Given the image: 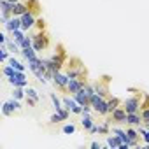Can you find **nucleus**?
I'll return each instance as SVG.
<instances>
[{"label":"nucleus","instance_id":"0eeeda50","mask_svg":"<svg viewBox=\"0 0 149 149\" xmlns=\"http://www.w3.org/2000/svg\"><path fill=\"white\" fill-rule=\"evenodd\" d=\"M126 109L123 107V105H119L116 111H112L111 112V116H112V121L114 123H119V125H123V123H126Z\"/></svg>","mask_w":149,"mask_h":149},{"label":"nucleus","instance_id":"cd10ccee","mask_svg":"<svg viewBox=\"0 0 149 149\" xmlns=\"http://www.w3.org/2000/svg\"><path fill=\"white\" fill-rule=\"evenodd\" d=\"M26 97H32V98H35V100H40L39 91H37V90H33V88H30V86H26Z\"/></svg>","mask_w":149,"mask_h":149},{"label":"nucleus","instance_id":"ddd939ff","mask_svg":"<svg viewBox=\"0 0 149 149\" xmlns=\"http://www.w3.org/2000/svg\"><path fill=\"white\" fill-rule=\"evenodd\" d=\"M6 46L9 47V51L13 53V54H18V53H21V46L14 40V39H7V42H6Z\"/></svg>","mask_w":149,"mask_h":149},{"label":"nucleus","instance_id":"f257e3e1","mask_svg":"<svg viewBox=\"0 0 149 149\" xmlns=\"http://www.w3.org/2000/svg\"><path fill=\"white\" fill-rule=\"evenodd\" d=\"M90 105H91V109H93L97 114H100V116H107V114H109V104H107V100H105L104 97L97 95V93L90 97Z\"/></svg>","mask_w":149,"mask_h":149},{"label":"nucleus","instance_id":"2f4dec72","mask_svg":"<svg viewBox=\"0 0 149 149\" xmlns=\"http://www.w3.org/2000/svg\"><path fill=\"white\" fill-rule=\"evenodd\" d=\"M60 121H63V119H61V116H60L58 112H54V114L49 118V123H53V125H56V123H60Z\"/></svg>","mask_w":149,"mask_h":149},{"label":"nucleus","instance_id":"393cba45","mask_svg":"<svg viewBox=\"0 0 149 149\" xmlns=\"http://www.w3.org/2000/svg\"><path fill=\"white\" fill-rule=\"evenodd\" d=\"M109 132H111V121H104L102 125H98V133L107 135Z\"/></svg>","mask_w":149,"mask_h":149},{"label":"nucleus","instance_id":"f03ea898","mask_svg":"<svg viewBox=\"0 0 149 149\" xmlns=\"http://www.w3.org/2000/svg\"><path fill=\"white\" fill-rule=\"evenodd\" d=\"M32 39H33V46L32 47L35 51H42V49H46L49 46V39H47L46 33H42V30H39L35 35H32Z\"/></svg>","mask_w":149,"mask_h":149},{"label":"nucleus","instance_id":"e433bc0d","mask_svg":"<svg viewBox=\"0 0 149 149\" xmlns=\"http://www.w3.org/2000/svg\"><path fill=\"white\" fill-rule=\"evenodd\" d=\"M7 39H9V37H7L6 33H0V44H6V42H7Z\"/></svg>","mask_w":149,"mask_h":149},{"label":"nucleus","instance_id":"aec40b11","mask_svg":"<svg viewBox=\"0 0 149 149\" xmlns=\"http://www.w3.org/2000/svg\"><path fill=\"white\" fill-rule=\"evenodd\" d=\"M107 104H109V114H111L112 111H116L119 105H123V104H121V100H119L118 97H112V98H109V100H107Z\"/></svg>","mask_w":149,"mask_h":149},{"label":"nucleus","instance_id":"2eb2a0df","mask_svg":"<svg viewBox=\"0 0 149 149\" xmlns=\"http://www.w3.org/2000/svg\"><path fill=\"white\" fill-rule=\"evenodd\" d=\"M83 116V119H81V125H83V128L88 132L93 125H95V121H93V118H91V114H81Z\"/></svg>","mask_w":149,"mask_h":149},{"label":"nucleus","instance_id":"b1692460","mask_svg":"<svg viewBox=\"0 0 149 149\" xmlns=\"http://www.w3.org/2000/svg\"><path fill=\"white\" fill-rule=\"evenodd\" d=\"M49 97H51V100H53V105H54V111H56V112H58L60 109H63V102H61V100H60L54 93H51Z\"/></svg>","mask_w":149,"mask_h":149},{"label":"nucleus","instance_id":"7c9ffc66","mask_svg":"<svg viewBox=\"0 0 149 149\" xmlns=\"http://www.w3.org/2000/svg\"><path fill=\"white\" fill-rule=\"evenodd\" d=\"M58 114L61 116V119H63V121H67V119H68V116H70V111L63 107V109H60V111H58Z\"/></svg>","mask_w":149,"mask_h":149},{"label":"nucleus","instance_id":"4be33fe9","mask_svg":"<svg viewBox=\"0 0 149 149\" xmlns=\"http://www.w3.org/2000/svg\"><path fill=\"white\" fill-rule=\"evenodd\" d=\"M13 97H14V98H18V100H23V98H26V90H23L21 86H18V88H14Z\"/></svg>","mask_w":149,"mask_h":149},{"label":"nucleus","instance_id":"58836bf2","mask_svg":"<svg viewBox=\"0 0 149 149\" xmlns=\"http://www.w3.org/2000/svg\"><path fill=\"white\" fill-rule=\"evenodd\" d=\"M9 2H11V4H18V2H19V0H9Z\"/></svg>","mask_w":149,"mask_h":149},{"label":"nucleus","instance_id":"a878e982","mask_svg":"<svg viewBox=\"0 0 149 149\" xmlns=\"http://www.w3.org/2000/svg\"><path fill=\"white\" fill-rule=\"evenodd\" d=\"M2 72H4V76H6V77H13V76H14V72H16V68H14L13 65H9V63H7V65L4 67V70H2Z\"/></svg>","mask_w":149,"mask_h":149},{"label":"nucleus","instance_id":"c9c22d12","mask_svg":"<svg viewBox=\"0 0 149 149\" xmlns=\"http://www.w3.org/2000/svg\"><path fill=\"white\" fill-rule=\"evenodd\" d=\"M88 133H91V135H93V133H98V125L95 123V125H93V126L88 130Z\"/></svg>","mask_w":149,"mask_h":149},{"label":"nucleus","instance_id":"5701e85b","mask_svg":"<svg viewBox=\"0 0 149 149\" xmlns=\"http://www.w3.org/2000/svg\"><path fill=\"white\" fill-rule=\"evenodd\" d=\"M7 63H9V65H13V67H14V68H16V70H21V72H25V65H23V63H21V61H18V60H16V58H14V56H11V58H9V61H7Z\"/></svg>","mask_w":149,"mask_h":149},{"label":"nucleus","instance_id":"c756f323","mask_svg":"<svg viewBox=\"0 0 149 149\" xmlns=\"http://www.w3.org/2000/svg\"><path fill=\"white\" fill-rule=\"evenodd\" d=\"M61 132H63L65 135H68V133H74V132H76V125H72V123H70V125H65V126L61 128Z\"/></svg>","mask_w":149,"mask_h":149},{"label":"nucleus","instance_id":"9d476101","mask_svg":"<svg viewBox=\"0 0 149 149\" xmlns=\"http://www.w3.org/2000/svg\"><path fill=\"white\" fill-rule=\"evenodd\" d=\"M21 28V18L19 16H13L7 23H6V32H14V30H19Z\"/></svg>","mask_w":149,"mask_h":149},{"label":"nucleus","instance_id":"c85d7f7f","mask_svg":"<svg viewBox=\"0 0 149 149\" xmlns=\"http://www.w3.org/2000/svg\"><path fill=\"white\" fill-rule=\"evenodd\" d=\"M7 102L11 104V107H13L14 111H21V104H19V100H18V98H14V97H13V98H11V100H7Z\"/></svg>","mask_w":149,"mask_h":149},{"label":"nucleus","instance_id":"9b49d317","mask_svg":"<svg viewBox=\"0 0 149 149\" xmlns=\"http://www.w3.org/2000/svg\"><path fill=\"white\" fill-rule=\"evenodd\" d=\"M144 121H142V116L139 114V112H130V114H126V125H130V126H139V125H142Z\"/></svg>","mask_w":149,"mask_h":149},{"label":"nucleus","instance_id":"4468645a","mask_svg":"<svg viewBox=\"0 0 149 149\" xmlns=\"http://www.w3.org/2000/svg\"><path fill=\"white\" fill-rule=\"evenodd\" d=\"M93 86H95L97 95H100V97H104V98L109 95V88H107V84H104V83H95Z\"/></svg>","mask_w":149,"mask_h":149},{"label":"nucleus","instance_id":"7ed1b4c3","mask_svg":"<svg viewBox=\"0 0 149 149\" xmlns=\"http://www.w3.org/2000/svg\"><path fill=\"white\" fill-rule=\"evenodd\" d=\"M7 81H9V84H13L14 88H18V86H21V88H26V86H28L26 76H25V72H21V70H16L13 77H7Z\"/></svg>","mask_w":149,"mask_h":149},{"label":"nucleus","instance_id":"f704fd0d","mask_svg":"<svg viewBox=\"0 0 149 149\" xmlns=\"http://www.w3.org/2000/svg\"><path fill=\"white\" fill-rule=\"evenodd\" d=\"M86 91H88V95H90V97L97 93V91H95V86H93V84H88V83H86Z\"/></svg>","mask_w":149,"mask_h":149},{"label":"nucleus","instance_id":"bb28decb","mask_svg":"<svg viewBox=\"0 0 149 149\" xmlns=\"http://www.w3.org/2000/svg\"><path fill=\"white\" fill-rule=\"evenodd\" d=\"M13 112H14V109L11 107V104H9V102H4V105H2V114H4V116H11Z\"/></svg>","mask_w":149,"mask_h":149},{"label":"nucleus","instance_id":"473e14b6","mask_svg":"<svg viewBox=\"0 0 149 149\" xmlns=\"http://www.w3.org/2000/svg\"><path fill=\"white\" fill-rule=\"evenodd\" d=\"M25 102H26V105H28V107H35L39 100H35V98H32V97H26V98H25Z\"/></svg>","mask_w":149,"mask_h":149},{"label":"nucleus","instance_id":"4c0bfd02","mask_svg":"<svg viewBox=\"0 0 149 149\" xmlns=\"http://www.w3.org/2000/svg\"><path fill=\"white\" fill-rule=\"evenodd\" d=\"M91 149H100V142H91Z\"/></svg>","mask_w":149,"mask_h":149},{"label":"nucleus","instance_id":"423d86ee","mask_svg":"<svg viewBox=\"0 0 149 149\" xmlns=\"http://www.w3.org/2000/svg\"><path fill=\"white\" fill-rule=\"evenodd\" d=\"M54 84L58 86V88H61V90H67V86H68V81H70V77L67 76V74H63L61 70H58L56 74H54Z\"/></svg>","mask_w":149,"mask_h":149},{"label":"nucleus","instance_id":"1a4fd4ad","mask_svg":"<svg viewBox=\"0 0 149 149\" xmlns=\"http://www.w3.org/2000/svg\"><path fill=\"white\" fill-rule=\"evenodd\" d=\"M72 97L76 98V102L81 104V105H90V95H88V91H86V86L81 88L76 95H72Z\"/></svg>","mask_w":149,"mask_h":149},{"label":"nucleus","instance_id":"412c9836","mask_svg":"<svg viewBox=\"0 0 149 149\" xmlns=\"http://www.w3.org/2000/svg\"><path fill=\"white\" fill-rule=\"evenodd\" d=\"M121 144H123V140H121L118 135H114V137H107V146H109V147L114 149V147H119Z\"/></svg>","mask_w":149,"mask_h":149},{"label":"nucleus","instance_id":"6ab92c4d","mask_svg":"<svg viewBox=\"0 0 149 149\" xmlns=\"http://www.w3.org/2000/svg\"><path fill=\"white\" fill-rule=\"evenodd\" d=\"M21 54L25 56V60H33V58H37V51H35L33 47H25V49H21Z\"/></svg>","mask_w":149,"mask_h":149},{"label":"nucleus","instance_id":"dca6fc26","mask_svg":"<svg viewBox=\"0 0 149 149\" xmlns=\"http://www.w3.org/2000/svg\"><path fill=\"white\" fill-rule=\"evenodd\" d=\"M11 51H9V47L6 46V44H0V61H4V63H7L9 61V58H11V54H9Z\"/></svg>","mask_w":149,"mask_h":149},{"label":"nucleus","instance_id":"f3484780","mask_svg":"<svg viewBox=\"0 0 149 149\" xmlns=\"http://www.w3.org/2000/svg\"><path fill=\"white\" fill-rule=\"evenodd\" d=\"M61 102H63V107H65V109H68L70 112H72V109H74V107L77 105V102H76V98H74V97H72V98H70V97H63V98H61Z\"/></svg>","mask_w":149,"mask_h":149},{"label":"nucleus","instance_id":"6e6552de","mask_svg":"<svg viewBox=\"0 0 149 149\" xmlns=\"http://www.w3.org/2000/svg\"><path fill=\"white\" fill-rule=\"evenodd\" d=\"M86 86V81H83V79H70L68 81V86H67V91L70 93V95H76L81 88H84Z\"/></svg>","mask_w":149,"mask_h":149},{"label":"nucleus","instance_id":"39448f33","mask_svg":"<svg viewBox=\"0 0 149 149\" xmlns=\"http://www.w3.org/2000/svg\"><path fill=\"white\" fill-rule=\"evenodd\" d=\"M123 107L126 109V112H139L140 111V97H128L123 102Z\"/></svg>","mask_w":149,"mask_h":149},{"label":"nucleus","instance_id":"f8f14e48","mask_svg":"<svg viewBox=\"0 0 149 149\" xmlns=\"http://www.w3.org/2000/svg\"><path fill=\"white\" fill-rule=\"evenodd\" d=\"M30 11V7H28V4H23V2H18V4H14L13 6V16H23L25 13H28Z\"/></svg>","mask_w":149,"mask_h":149},{"label":"nucleus","instance_id":"72a5a7b5","mask_svg":"<svg viewBox=\"0 0 149 149\" xmlns=\"http://www.w3.org/2000/svg\"><path fill=\"white\" fill-rule=\"evenodd\" d=\"M140 116H142V121H144V123L149 121V107H146V109L140 112Z\"/></svg>","mask_w":149,"mask_h":149},{"label":"nucleus","instance_id":"a211bd4d","mask_svg":"<svg viewBox=\"0 0 149 149\" xmlns=\"http://www.w3.org/2000/svg\"><path fill=\"white\" fill-rule=\"evenodd\" d=\"M13 39H14V40L21 46V42L26 39V32H23L21 28H19V30H14V32H13Z\"/></svg>","mask_w":149,"mask_h":149},{"label":"nucleus","instance_id":"ea45409f","mask_svg":"<svg viewBox=\"0 0 149 149\" xmlns=\"http://www.w3.org/2000/svg\"><path fill=\"white\" fill-rule=\"evenodd\" d=\"M144 126H146V128L149 130V121H146V123H144Z\"/></svg>","mask_w":149,"mask_h":149},{"label":"nucleus","instance_id":"20e7f679","mask_svg":"<svg viewBox=\"0 0 149 149\" xmlns=\"http://www.w3.org/2000/svg\"><path fill=\"white\" fill-rule=\"evenodd\" d=\"M35 23H37V19H35V14H33V11H32V9L21 16V30H23V32L32 30V28L35 26Z\"/></svg>","mask_w":149,"mask_h":149}]
</instances>
